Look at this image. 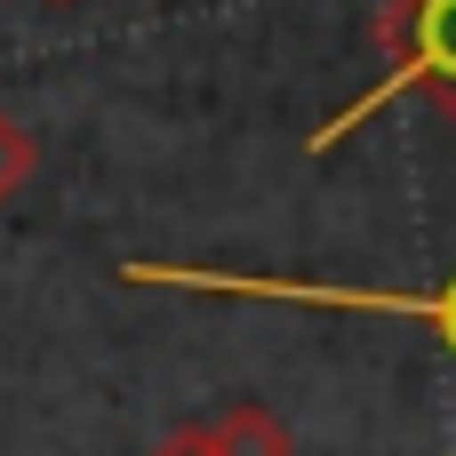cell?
<instances>
[{"mask_svg": "<svg viewBox=\"0 0 456 456\" xmlns=\"http://www.w3.org/2000/svg\"><path fill=\"white\" fill-rule=\"evenodd\" d=\"M128 289H184V297H240V305H305V313H377V321H417L456 353V273L433 289H353V281H297V273H224V265H168V256H128Z\"/></svg>", "mask_w": 456, "mask_h": 456, "instance_id": "cell-1", "label": "cell"}, {"mask_svg": "<svg viewBox=\"0 0 456 456\" xmlns=\"http://www.w3.org/2000/svg\"><path fill=\"white\" fill-rule=\"evenodd\" d=\"M377 48H385V72H377L345 112H329V120L313 128V152H337L345 136H361V128H369L385 104H401V96H425V104L456 112V0H385Z\"/></svg>", "mask_w": 456, "mask_h": 456, "instance_id": "cell-2", "label": "cell"}, {"mask_svg": "<svg viewBox=\"0 0 456 456\" xmlns=\"http://www.w3.org/2000/svg\"><path fill=\"white\" fill-rule=\"evenodd\" d=\"M208 449L216 456H297V441H289V425H281L273 409L240 401V409H224V417L208 425Z\"/></svg>", "mask_w": 456, "mask_h": 456, "instance_id": "cell-3", "label": "cell"}, {"mask_svg": "<svg viewBox=\"0 0 456 456\" xmlns=\"http://www.w3.org/2000/svg\"><path fill=\"white\" fill-rule=\"evenodd\" d=\"M32 176H40V136H32L16 112H0V208H8Z\"/></svg>", "mask_w": 456, "mask_h": 456, "instance_id": "cell-4", "label": "cell"}, {"mask_svg": "<svg viewBox=\"0 0 456 456\" xmlns=\"http://www.w3.org/2000/svg\"><path fill=\"white\" fill-rule=\"evenodd\" d=\"M152 456H216V449H208V433H176L168 449H152Z\"/></svg>", "mask_w": 456, "mask_h": 456, "instance_id": "cell-5", "label": "cell"}]
</instances>
